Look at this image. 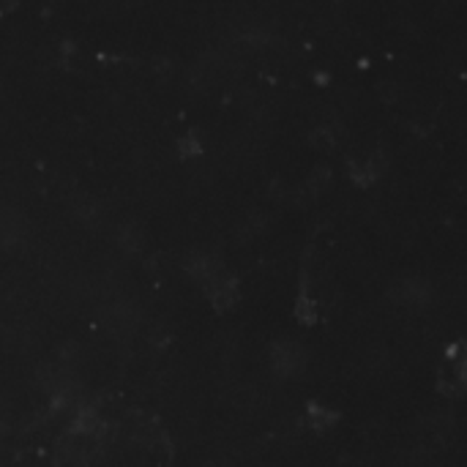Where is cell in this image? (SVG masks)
Wrapping results in <instances>:
<instances>
[{"label": "cell", "instance_id": "2", "mask_svg": "<svg viewBox=\"0 0 467 467\" xmlns=\"http://www.w3.org/2000/svg\"><path fill=\"white\" fill-rule=\"evenodd\" d=\"M206 293H208V301L214 304V309L216 312H227V309H233L235 307V301H238V282L233 276H219L216 282H211L208 288H206Z\"/></svg>", "mask_w": 467, "mask_h": 467}, {"label": "cell", "instance_id": "3", "mask_svg": "<svg viewBox=\"0 0 467 467\" xmlns=\"http://www.w3.org/2000/svg\"><path fill=\"white\" fill-rule=\"evenodd\" d=\"M429 296H432L429 285L421 282V279H405V282L397 285V290H394V298L405 307H421L429 301Z\"/></svg>", "mask_w": 467, "mask_h": 467}, {"label": "cell", "instance_id": "5", "mask_svg": "<svg viewBox=\"0 0 467 467\" xmlns=\"http://www.w3.org/2000/svg\"><path fill=\"white\" fill-rule=\"evenodd\" d=\"M293 312H296V320H298L301 325H315V323H317V304H315V298H312L309 293H301V296H298Z\"/></svg>", "mask_w": 467, "mask_h": 467}, {"label": "cell", "instance_id": "7", "mask_svg": "<svg viewBox=\"0 0 467 467\" xmlns=\"http://www.w3.org/2000/svg\"><path fill=\"white\" fill-rule=\"evenodd\" d=\"M180 153L183 156H200L203 153V142L197 140V134H186L180 140Z\"/></svg>", "mask_w": 467, "mask_h": 467}, {"label": "cell", "instance_id": "4", "mask_svg": "<svg viewBox=\"0 0 467 467\" xmlns=\"http://www.w3.org/2000/svg\"><path fill=\"white\" fill-rule=\"evenodd\" d=\"M189 276L197 279V282H200L203 288H208L211 282H216V279L222 276V265H219L216 257L200 254V257H195V260L189 262Z\"/></svg>", "mask_w": 467, "mask_h": 467}, {"label": "cell", "instance_id": "6", "mask_svg": "<svg viewBox=\"0 0 467 467\" xmlns=\"http://www.w3.org/2000/svg\"><path fill=\"white\" fill-rule=\"evenodd\" d=\"M307 416H309V424H312L315 429H328V426H334L336 418H339L331 407H325V405H320V402L309 405Z\"/></svg>", "mask_w": 467, "mask_h": 467}, {"label": "cell", "instance_id": "1", "mask_svg": "<svg viewBox=\"0 0 467 467\" xmlns=\"http://www.w3.org/2000/svg\"><path fill=\"white\" fill-rule=\"evenodd\" d=\"M270 366L276 375H285V378L301 375L307 366V353L298 342H276L270 347Z\"/></svg>", "mask_w": 467, "mask_h": 467}]
</instances>
